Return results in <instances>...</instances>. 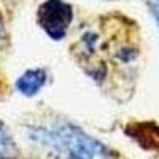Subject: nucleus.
Returning a JSON list of instances; mask_svg holds the SVG:
<instances>
[{"instance_id": "nucleus-1", "label": "nucleus", "mask_w": 159, "mask_h": 159, "mask_svg": "<svg viewBox=\"0 0 159 159\" xmlns=\"http://www.w3.org/2000/svg\"><path fill=\"white\" fill-rule=\"evenodd\" d=\"M29 135L32 142L48 148L61 159H97L107 151L103 143L72 124L34 127Z\"/></svg>"}, {"instance_id": "nucleus-2", "label": "nucleus", "mask_w": 159, "mask_h": 159, "mask_svg": "<svg viewBox=\"0 0 159 159\" xmlns=\"http://www.w3.org/2000/svg\"><path fill=\"white\" fill-rule=\"evenodd\" d=\"M38 22L54 40H61L72 22V8L62 0H46L38 8Z\"/></svg>"}, {"instance_id": "nucleus-3", "label": "nucleus", "mask_w": 159, "mask_h": 159, "mask_svg": "<svg viewBox=\"0 0 159 159\" xmlns=\"http://www.w3.org/2000/svg\"><path fill=\"white\" fill-rule=\"evenodd\" d=\"M48 80L46 70L45 69H30L27 72H24L16 81V88L21 94L32 97L35 94H38L43 89L45 83Z\"/></svg>"}, {"instance_id": "nucleus-4", "label": "nucleus", "mask_w": 159, "mask_h": 159, "mask_svg": "<svg viewBox=\"0 0 159 159\" xmlns=\"http://www.w3.org/2000/svg\"><path fill=\"white\" fill-rule=\"evenodd\" d=\"M19 150L11 135L0 126V159H18Z\"/></svg>"}, {"instance_id": "nucleus-5", "label": "nucleus", "mask_w": 159, "mask_h": 159, "mask_svg": "<svg viewBox=\"0 0 159 159\" xmlns=\"http://www.w3.org/2000/svg\"><path fill=\"white\" fill-rule=\"evenodd\" d=\"M148 8L151 11L156 24L159 25V0H148Z\"/></svg>"}, {"instance_id": "nucleus-6", "label": "nucleus", "mask_w": 159, "mask_h": 159, "mask_svg": "<svg viewBox=\"0 0 159 159\" xmlns=\"http://www.w3.org/2000/svg\"><path fill=\"white\" fill-rule=\"evenodd\" d=\"M3 40V27H2V22H0V42Z\"/></svg>"}]
</instances>
